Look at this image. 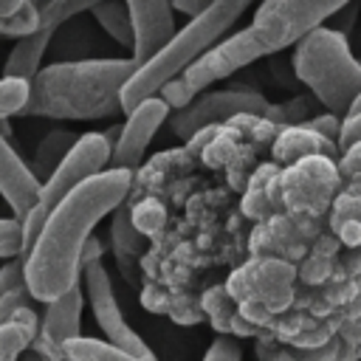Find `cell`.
<instances>
[{"mask_svg":"<svg viewBox=\"0 0 361 361\" xmlns=\"http://www.w3.org/2000/svg\"><path fill=\"white\" fill-rule=\"evenodd\" d=\"M130 186V169H104L48 212L39 240L25 254V282L37 302L48 305L79 285L85 268L82 257L96 223L127 200Z\"/></svg>","mask_w":361,"mask_h":361,"instance_id":"obj_1","label":"cell"},{"mask_svg":"<svg viewBox=\"0 0 361 361\" xmlns=\"http://www.w3.org/2000/svg\"><path fill=\"white\" fill-rule=\"evenodd\" d=\"M138 71L133 56L71 59L39 68L31 79V99L23 116L90 121L121 110V90Z\"/></svg>","mask_w":361,"mask_h":361,"instance_id":"obj_2","label":"cell"},{"mask_svg":"<svg viewBox=\"0 0 361 361\" xmlns=\"http://www.w3.org/2000/svg\"><path fill=\"white\" fill-rule=\"evenodd\" d=\"M254 0H214L206 11L189 17L183 28L175 31V37L138 71L130 76V82L121 90V113H130L135 104H141L149 96H158V90L180 76L197 56H203L209 48H214L226 34L234 28V23L248 11Z\"/></svg>","mask_w":361,"mask_h":361,"instance_id":"obj_3","label":"cell"},{"mask_svg":"<svg viewBox=\"0 0 361 361\" xmlns=\"http://www.w3.org/2000/svg\"><path fill=\"white\" fill-rule=\"evenodd\" d=\"M293 73L313 99L336 116H347L361 93V59L350 51L347 34L322 25L293 45Z\"/></svg>","mask_w":361,"mask_h":361,"instance_id":"obj_4","label":"cell"},{"mask_svg":"<svg viewBox=\"0 0 361 361\" xmlns=\"http://www.w3.org/2000/svg\"><path fill=\"white\" fill-rule=\"evenodd\" d=\"M347 6H353V0H262L251 28L259 34L268 54H276L322 28Z\"/></svg>","mask_w":361,"mask_h":361,"instance_id":"obj_5","label":"cell"},{"mask_svg":"<svg viewBox=\"0 0 361 361\" xmlns=\"http://www.w3.org/2000/svg\"><path fill=\"white\" fill-rule=\"evenodd\" d=\"M341 186H344V178L338 172L336 158H327V155L302 158L290 166H282L279 172L282 212L316 220L319 214L330 212Z\"/></svg>","mask_w":361,"mask_h":361,"instance_id":"obj_6","label":"cell"},{"mask_svg":"<svg viewBox=\"0 0 361 361\" xmlns=\"http://www.w3.org/2000/svg\"><path fill=\"white\" fill-rule=\"evenodd\" d=\"M296 268L290 259L279 257H251L226 279L228 293L237 305H254L271 316L282 313L293 302Z\"/></svg>","mask_w":361,"mask_h":361,"instance_id":"obj_7","label":"cell"},{"mask_svg":"<svg viewBox=\"0 0 361 361\" xmlns=\"http://www.w3.org/2000/svg\"><path fill=\"white\" fill-rule=\"evenodd\" d=\"M268 110H271V102L257 90H240V87L212 90V93H197L192 104H186L183 110H175L169 116V127L180 138H195L197 133L228 124L243 113L268 116Z\"/></svg>","mask_w":361,"mask_h":361,"instance_id":"obj_8","label":"cell"},{"mask_svg":"<svg viewBox=\"0 0 361 361\" xmlns=\"http://www.w3.org/2000/svg\"><path fill=\"white\" fill-rule=\"evenodd\" d=\"M110 155H113V147H110L104 133H85V135H79L76 144L71 147V152L59 161V166L42 180L37 206L51 212L62 197H68L87 178L104 172V166L110 164Z\"/></svg>","mask_w":361,"mask_h":361,"instance_id":"obj_9","label":"cell"},{"mask_svg":"<svg viewBox=\"0 0 361 361\" xmlns=\"http://www.w3.org/2000/svg\"><path fill=\"white\" fill-rule=\"evenodd\" d=\"M259 56H268V48L265 42L259 39V34L248 25L226 39H220L214 48H209L203 56H197L180 76L183 82L195 90V93H203L206 87H212L214 82L220 79H228L231 73H237L240 68L257 62Z\"/></svg>","mask_w":361,"mask_h":361,"instance_id":"obj_10","label":"cell"},{"mask_svg":"<svg viewBox=\"0 0 361 361\" xmlns=\"http://www.w3.org/2000/svg\"><path fill=\"white\" fill-rule=\"evenodd\" d=\"M82 288H85V296L90 299V310H93V316H96V322H99V327L110 344L130 350V353H138V355H152L149 347L144 344V338L127 324V319L118 307V299L113 293L110 274L102 265V259L87 262L82 268Z\"/></svg>","mask_w":361,"mask_h":361,"instance_id":"obj_11","label":"cell"},{"mask_svg":"<svg viewBox=\"0 0 361 361\" xmlns=\"http://www.w3.org/2000/svg\"><path fill=\"white\" fill-rule=\"evenodd\" d=\"M99 3H104V0H59L51 11L42 14V23H39V28L34 34H28V37L14 42V48H11V54H8L6 65H3V76H17V79H28L31 82L42 68V56H45V51L51 45L56 28L62 23H68L71 17H76L79 11H93Z\"/></svg>","mask_w":361,"mask_h":361,"instance_id":"obj_12","label":"cell"},{"mask_svg":"<svg viewBox=\"0 0 361 361\" xmlns=\"http://www.w3.org/2000/svg\"><path fill=\"white\" fill-rule=\"evenodd\" d=\"M172 107L161 99V96H149L141 104H135L127 113V121L121 124V135L113 147L110 155V169H135L152 141V135L158 133V127L169 118Z\"/></svg>","mask_w":361,"mask_h":361,"instance_id":"obj_13","label":"cell"},{"mask_svg":"<svg viewBox=\"0 0 361 361\" xmlns=\"http://www.w3.org/2000/svg\"><path fill=\"white\" fill-rule=\"evenodd\" d=\"M82 302H85V288L73 285L68 293L45 305L39 336L31 341L34 350L51 355L54 361H65V347L82 336Z\"/></svg>","mask_w":361,"mask_h":361,"instance_id":"obj_14","label":"cell"},{"mask_svg":"<svg viewBox=\"0 0 361 361\" xmlns=\"http://www.w3.org/2000/svg\"><path fill=\"white\" fill-rule=\"evenodd\" d=\"M135 28V45L130 56L144 65L175 37V8L169 0H124Z\"/></svg>","mask_w":361,"mask_h":361,"instance_id":"obj_15","label":"cell"},{"mask_svg":"<svg viewBox=\"0 0 361 361\" xmlns=\"http://www.w3.org/2000/svg\"><path fill=\"white\" fill-rule=\"evenodd\" d=\"M313 237V220L290 212H279L262 220L251 234L254 257H279L290 259L293 251H302Z\"/></svg>","mask_w":361,"mask_h":361,"instance_id":"obj_16","label":"cell"},{"mask_svg":"<svg viewBox=\"0 0 361 361\" xmlns=\"http://www.w3.org/2000/svg\"><path fill=\"white\" fill-rule=\"evenodd\" d=\"M42 180L34 175V169L11 149L8 138L0 133V195L14 212V217H25L37 200H39Z\"/></svg>","mask_w":361,"mask_h":361,"instance_id":"obj_17","label":"cell"},{"mask_svg":"<svg viewBox=\"0 0 361 361\" xmlns=\"http://www.w3.org/2000/svg\"><path fill=\"white\" fill-rule=\"evenodd\" d=\"M310 155H327V158H336L341 155L338 149V141L322 135L319 130L307 127V124H290V127H279L276 138L271 141V158L274 164L279 166H290L302 158H310Z\"/></svg>","mask_w":361,"mask_h":361,"instance_id":"obj_18","label":"cell"},{"mask_svg":"<svg viewBox=\"0 0 361 361\" xmlns=\"http://www.w3.org/2000/svg\"><path fill=\"white\" fill-rule=\"evenodd\" d=\"M279 172L282 166L279 164H259L251 178H248V186L243 192V214L251 217V220H268L274 214H279L282 203H279Z\"/></svg>","mask_w":361,"mask_h":361,"instance_id":"obj_19","label":"cell"},{"mask_svg":"<svg viewBox=\"0 0 361 361\" xmlns=\"http://www.w3.org/2000/svg\"><path fill=\"white\" fill-rule=\"evenodd\" d=\"M327 226L344 248H361V195L341 189L327 212Z\"/></svg>","mask_w":361,"mask_h":361,"instance_id":"obj_20","label":"cell"},{"mask_svg":"<svg viewBox=\"0 0 361 361\" xmlns=\"http://www.w3.org/2000/svg\"><path fill=\"white\" fill-rule=\"evenodd\" d=\"M65 361H158L155 355H138L130 350H121L110 341L79 336L65 347Z\"/></svg>","mask_w":361,"mask_h":361,"instance_id":"obj_21","label":"cell"},{"mask_svg":"<svg viewBox=\"0 0 361 361\" xmlns=\"http://www.w3.org/2000/svg\"><path fill=\"white\" fill-rule=\"evenodd\" d=\"M93 17H96V23L104 28V34L113 42H118V45L133 51L135 28H133V17H130V8H127L124 0H104V3H99L93 8Z\"/></svg>","mask_w":361,"mask_h":361,"instance_id":"obj_22","label":"cell"},{"mask_svg":"<svg viewBox=\"0 0 361 361\" xmlns=\"http://www.w3.org/2000/svg\"><path fill=\"white\" fill-rule=\"evenodd\" d=\"M76 138L79 135H73V133H65V130H54V133H48L42 141H39V147H37V161H34V175L39 178V180H45L56 166H59V161L71 152V147L76 144Z\"/></svg>","mask_w":361,"mask_h":361,"instance_id":"obj_23","label":"cell"},{"mask_svg":"<svg viewBox=\"0 0 361 361\" xmlns=\"http://www.w3.org/2000/svg\"><path fill=\"white\" fill-rule=\"evenodd\" d=\"M110 237H113V248H116V254H118L121 262L135 259L141 254V248H144V237L135 228L133 212L124 203L116 209V217H113V226H110Z\"/></svg>","mask_w":361,"mask_h":361,"instance_id":"obj_24","label":"cell"},{"mask_svg":"<svg viewBox=\"0 0 361 361\" xmlns=\"http://www.w3.org/2000/svg\"><path fill=\"white\" fill-rule=\"evenodd\" d=\"M203 310L212 316V324L223 333V336H231L234 330V319L240 313V305L234 302V296L228 293L226 285H214L203 293Z\"/></svg>","mask_w":361,"mask_h":361,"instance_id":"obj_25","label":"cell"},{"mask_svg":"<svg viewBox=\"0 0 361 361\" xmlns=\"http://www.w3.org/2000/svg\"><path fill=\"white\" fill-rule=\"evenodd\" d=\"M31 99V82L17 76H0V118L25 113Z\"/></svg>","mask_w":361,"mask_h":361,"instance_id":"obj_26","label":"cell"},{"mask_svg":"<svg viewBox=\"0 0 361 361\" xmlns=\"http://www.w3.org/2000/svg\"><path fill=\"white\" fill-rule=\"evenodd\" d=\"M39 23H42V14H39V8L28 0L17 14H11V17H6V20H0V37H11V39H23V37H28V34H34L37 28H39Z\"/></svg>","mask_w":361,"mask_h":361,"instance_id":"obj_27","label":"cell"},{"mask_svg":"<svg viewBox=\"0 0 361 361\" xmlns=\"http://www.w3.org/2000/svg\"><path fill=\"white\" fill-rule=\"evenodd\" d=\"M37 338V333L20 322H8V324H0V361L11 358V355H20L31 347V341Z\"/></svg>","mask_w":361,"mask_h":361,"instance_id":"obj_28","label":"cell"},{"mask_svg":"<svg viewBox=\"0 0 361 361\" xmlns=\"http://www.w3.org/2000/svg\"><path fill=\"white\" fill-rule=\"evenodd\" d=\"M23 257V220L0 217V259Z\"/></svg>","mask_w":361,"mask_h":361,"instance_id":"obj_29","label":"cell"},{"mask_svg":"<svg viewBox=\"0 0 361 361\" xmlns=\"http://www.w3.org/2000/svg\"><path fill=\"white\" fill-rule=\"evenodd\" d=\"M28 288L25 282V257H11L0 265V296L8 290H20Z\"/></svg>","mask_w":361,"mask_h":361,"instance_id":"obj_30","label":"cell"},{"mask_svg":"<svg viewBox=\"0 0 361 361\" xmlns=\"http://www.w3.org/2000/svg\"><path fill=\"white\" fill-rule=\"evenodd\" d=\"M158 96H161L172 110H183L186 104H192V102H195V96H197V93L183 82V76H175V79H169V82L158 90Z\"/></svg>","mask_w":361,"mask_h":361,"instance_id":"obj_31","label":"cell"},{"mask_svg":"<svg viewBox=\"0 0 361 361\" xmlns=\"http://www.w3.org/2000/svg\"><path fill=\"white\" fill-rule=\"evenodd\" d=\"M31 302H37L31 296L28 288H20V290H8L0 296V324H8L14 322V316L23 310V307H31Z\"/></svg>","mask_w":361,"mask_h":361,"instance_id":"obj_32","label":"cell"},{"mask_svg":"<svg viewBox=\"0 0 361 361\" xmlns=\"http://www.w3.org/2000/svg\"><path fill=\"white\" fill-rule=\"evenodd\" d=\"M203 361H243V350H240L237 338L220 336V338H214V341L209 344Z\"/></svg>","mask_w":361,"mask_h":361,"instance_id":"obj_33","label":"cell"},{"mask_svg":"<svg viewBox=\"0 0 361 361\" xmlns=\"http://www.w3.org/2000/svg\"><path fill=\"white\" fill-rule=\"evenodd\" d=\"M257 355H259V361H302L293 350H285V347H279L274 338H259L257 341Z\"/></svg>","mask_w":361,"mask_h":361,"instance_id":"obj_34","label":"cell"},{"mask_svg":"<svg viewBox=\"0 0 361 361\" xmlns=\"http://www.w3.org/2000/svg\"><path fill=\"white\" fill-rule=\"evenodd\" d=\"M336 164H338V172H341L344 180L361 175V141L353 144V147H347V149H341V155H338Z\"/></svg>","mask_w":361,"mask_h":361,"instance_id":"obj_35","label":"cell"},{"mask_svg":"<svg viewBox=\"0 0 361 361\" xmlns=\"http://www.w3.org/2000/svg\"><path fill=\"white\" fill-rule=\"evenodd\" d=\"M361 141V110L358 113H347L341 118V133H338V149H347L353 144Z\"/></svg>","mask_w":361,"mask_h":361,"instance_id":"obj_36","label":"cell"},{"mask_svg":"<svg viewBox=\"0 0 361 361\" xmlns=\"http://www.w3.org/2000/svg\"><path fill=\"white\" fill-rule=\"evenodd\" d=\"M305 124H307V127H313V130H319L322 135H327V138L338 141V133H341V116H336V113H322V116L307 118Z\"/></svg>","mask_w":361,"mask_h":361,"instance_id":"obj_37","label":"cell"},{"mask_svg":"<svg viewBox=\"0 0 361 361\" xmlns=\"http://www.w3.org/2000/svg\"><path fill=\"white\" fill-rule=\"evenodd\" d=\"M169 3H172V8H175V11L186 14V17H195V14L206 11L214 0H169Z\"/></svg>","mask_w":361,"mask_h":361,"instance_id":"obj_38","label":"cell"},{"mask_svg":"<svg viewBox=\"0 0 361 361\" xmlns=\"http://www.w3.org/2000/svg\"><path fill=\"white\" fill-rule=\"evenodd\" d=\"M25 3H28V0H0V20H6V17H11V14H17Z\"/></svg>","mask_w":361,"mask_h":361,"instance_id":"obj_39","label":"cell"},{"mask_svg":"<svg viewBox=\"0 0 361 361\" xmlns=\"http://www.w3.org/2000/svg\"><path fill=\"white\" fill-rule=\"evenodd\" d=\"M20 361H54V358L45 355V353H39V350H34V347H28L25 353H20Z\"/></svg>","mask_w":361,"mask_h":361,"instance_id":"obj_40","label":"cell"},{"mask_svg":"<svg viewBox=\"0 0 361 361\" xmlns=\"http://www.w3.org/2000/svg\"><path fill=\"white\" fill-rule=\"evenodd\" d=\"M341 189H347V192H353V195H361V175H355V178L344 180V186H341Z\"/></svg>","mask_w":361,"mask_h":361,"instance_id":"obj_41","label":"cell"},{"mask_svg":"<svg viewBox=\"0 0 361 361\" xmlns=\"http://www.w3.org/2000/svg\"><path fill=\"white\" fill-rule=\"evenodd\" d=\"M361 110V93H358V99L353 102V107H350V113H358Z\"/></svg>","mask_w":361,"mask_h":361,"instance_id":"obj_42","label":"cell"},{"mask_svg":"<svg viewBox=\"0 0 361 361\" xmlns=\"http://www.w3.org/2000/svg\"><path fill=\"white\" fill-rule=\"evenodd\" d=\"M6 361H20V355H11V358H6Z\"/></svg>","mask_w":361,"mask_h":361,"instance_id":"obj_43","label":"cell"},{"mask_svg":"<svg viewBox=\"0 0 361 361\" xmlns=\"http://www.w3.org/2000/svg\"><path fill=\"white\" fill-rule=\"evenodd\" d=\"M358 358H361V353H358Z\"/></svg>","mask_w":361,"mask_h":361,"instance_id":"obj_44","label":"cell"},{"mask_svg":"<svg viewBox=\"0 0 361 361\" xmlns=\"http://www.w3.org/2000/svg\"><path fill=\"white\" fill-rule=\"evenodd\" d=\"M0 265H3V259H0Z\"/></svg>","mask_w":361,"mask_h":361,"instance_id":"obj_45","label":"cell"}]
</instances>
